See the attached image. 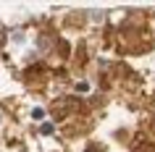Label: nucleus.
<instances>
[{
    "label": "nucleus",
    "mask_w": 155,
    "mask_h": 152,
    "mask_svg": "<svg viewBox=\"0 0 155 152\" xmlns=\"http://www.w3.org/2000/svg\"><path fill=\"white\" fill-rule=\"evenodd\" d=\"M87 152H97V150H95V147H87Z\"/></svg>",
    "instance_id": "nucleus-1"
}]
</instances>
